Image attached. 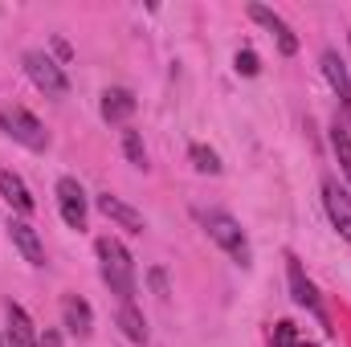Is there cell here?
I'll return each mask as SVG.
<instances>
[{"instance_id": "cell-19", "label": "cell", "mask_w": 351, "mask_h": 347, "mask_svg": "<svg viewBox=\"0 0 351 347\" xmlns=\"http://www.w3.org/2000/svg\"><path fill=\"white\" fill-rule=\"evenodd\" d=\"M123 152H127V160H131L135 168H147V147H143L139 131H123Z\"/></svg>"}, {"instance_id": "cell-7", "label": "cell", "mask_w": 351, "mask_h": 347, "mask_svg": "<svg viewBox=\"0 0 351 347\" xmlns=\"http://www.w3.org/2000/svg\"><path fill=\"white\" fill-rule=\"evenodd\" d=\"M250 16H254L258 25H265V29L278 37V49H282L286 58H294V53H298V37L290 33V25H286L274 8H265V4H250Z\"/></svg>"}, {"instance_id": "cell-14", "label": "cell", "mask_w": 351, "mask_h": 347, "mask_svg": "<svg viewBox=\"0 0 351 347\" xmlns=\"http://www.w3.org/2000/svg\"><path fill=\"white\" fill-rule=\"evenodd\" d=\"M37 331H33V319L25 315V307L8 302V347H37Z\"/></svg>"}, {"instance_id": "cell-4", "label": "cell", "mask_w": 351, "mask_h": 347, "mask_svg": "<svg viewBox=\"0 0 351 347\" xmlns=\"http://www.w3.org/2000/svg\"><path fill=\"white\" fill-rule=\"evenodd\" d=\"M204 229H208V237L237 261V265H250V241H245L241 225H237L229 213H204Z\"/></svg>"}, {"instance_id": "cell-1", "label": "cell", "mask_w": 351, "mask_h": 347, "mask_svg": "<svg viewBox=\"0 0 351 347\" xmlns=\"http://www.w3.org/2000/svg\"><path fill=\"white\" fill-rule=\"evenodd\" d=\"M94 254H98V270H102V282L110 286V294H119L123 302H131L135 298V261L123 250V241L98 237Z\"/></svg>"}, {"instance_id": "cell-17", "label": "cell", "mask_w": 351, "mask_h": 347, "mask_svg": "<svg viewBox=\"0 0 351 347\" xmlns=\"http://www.w3.org/2000/svg\"><path fill=\"white\" fill-rule=\"evenodd\" d=\"M331 147H335V160H339V168H343V176H348V184H351V131L343 123L331 127Z\"/></svg>"}, {"instance_id": "cell-21", "label": "cell", "mask_w": 351, "mask_h": 347, "mask_svg": "<svg viewBox=\"0 0 351 347\" xmlns=\"http://www.w3.org/2000/svg\"><path fill=\"white\" fill-rule=\"evenodd\" d=\"M258 70H262V62H258V53H254V49H241V53H237V74H245V78H254Z\"/></svg>"}, {"instance_id": "cell-22", "label": "cell", "mask_w": 351, "mask_h": 347, "mask_svg": "<svg viewBox=\"0 0 351 347\" xmlns=\"http://www.w3.org/2000/svg\"><path fill=\"white\" fill-rule=\"evenodd\" d=\"M37 347H62V339H58V331H45V335H41V344Z\"/></svg>"}, {"instance_id": "cell-10", "label": "cell", "mask_w": 351, "mask_h": 347, "mask_svg": "<svg viewBox=\"0 0 351 347\" xmlns=\"http://www.w3.org/2000/svg\"><path fill=\"white\" fill-rule=\"evenodd\" d=\"M8 237H12V246L25 254L29 265H45V246H41V237H37L33 225H25V221H8Z\"/></svg>"}, {"instance_id": "cell-2", "label": "cell", "mask_w": 351, "mask_h": 347, "mask_svg": "<svg viewBox=\"0 0 351 347\" xmlns=\"http://www.w3.org/2000/svg\"><path fill=\"white\" fill-rule=\"evenodd\" d=\"M0 131L12 135V139H16L21 147H29V152H45V147H49L45 127H41L25 106H0Z\"/></svg>"}, {"instance_id": "cell-12", "label": "cell", "mask_w": 351, "mask_h": 347, "mask_svg": "<svg viewBox=\"0 0 351 347\" xmlns=\"http://www.w3.org/2000/svg\"><path fill=\"white\" fill-rule=\"evenodd\" d=\"M98 208H102L114 225H123V229H131V233H143V229H147L143 213H135L131 204H123V200H119V196H110V192H106V196H98Z\"/></svg>"}, {"instance_id": "cell-3", "label": "cell", "mask_w": 351, "mask_h": 347, "mask_svg": "<svg viewBox=\"0 0 351 347\" xmlns=\"http://www.w3.org/2000/svg\"><path fill=\"white\" fill-rule=\"evenodd\" d=\"M25 74H29L33 86L41 90V94H49V98H66V94H70L66 70H62L49 53H41V49H29V53H25Z\"/></svg>"}, {"instance_id": "cell-8", "label": "cell", "mask_w": 351, "mask_h": 347, "mask_svg": "<svg viewBox=\"0 0 351 347\" xmlns=\"http://www.w3.org/2000/svg\"><path fill=\"white\" fill-rule=\"evenodd\" d=\"M62 323H66V331H70V335L86 339L90 327H94V311H90L86 298H78V294H66V298H62Z\"/></svg>"}, {"instance_id": "cell-24", "label": "cell", "mask_w": 351, "mask_h": 347, "mask_svg": "<svg viewBox=\"0 0 351 347\" xmlns=\"http://www.w3.org/2000/svg\"><path fill=\"white\" fill-rule=\"evenodd\" d=\"M0 347H4V339H0Z\"/></svg>"}, {"instance_id": "cell-5", "label": "cell", "mask_w": 351, "mask_h": 347, "mask_svg": "<svg viewBox=\"0 0 351 347\" xmlns=\"http://www.w3.org/2000/svg\"><path fill=\"white\" fill-rule=\"evenodd\" d=\"M58 208H62V221L70 229H86V192L74 176L58 180Z\"/></svg>"}, {"instance_id": "cell-9", "label": "cell", "mask_w": 351, "mask_h": 347, "mask_svg": "<svg viewBox=\"0 0 351 347\" xmlns=\"http://www.w3.org/2000/svg\"><path fill=\"white\" fill-rule=\"evenodd\" d=\"M286 278H290V294H294V302L298 307H306V311H315L319 319H323V302H319V294H315V286H311V278L302 274V261L298 258H286Z\"/></svg>"}, {"instance_id": "cell-18", "label": "cell", "mask_w": 351, "mask_h": 347, "mask_svg": "<svg viewBox=\"0 0 351 347\" xmlns=\"http://www.w3.org/2000/svg\"><path fill=\"white\" fill-rule=\"evenodd\" d=\"M188 156H192V168L204 176H221V156L213 152V147H204V143H192L188 147Z\"/></svg>"}, {"instance_id": "cell-13", "label": "cell", "mask_w": 351, "mask_h": 347, "mask_svg": "<svg viewBox=\"0 0 351 347\" xmlns=\"http://www.w3.org/2000/svg\"><path fill=\"white\" fill-rule=\"evenodd\" d=\"M323 78L331 82V90L339 94V102L351 110V78H348V66H343V58H339L335 49H327V53H323Z\"/></svg>"}, {"instance_id": "cell-11", "label": "cell", "mask_w": 351, "mask_h": 347, "mask_svg": "<svg viewBox=\"0 0 351 347\" xmlns=\"http://www.w3.org/2000/svg\"><path fill=\"white\" fill-rule=\"evenodd\" d=\"M0 196H4L21 217H29V213L37 208V204H33V192L25 188V180H21L16 172H8V168H0Z\"/></svg>"}, {"instance_id": "cell-20", "label": "cell", "mask_w": 351, "mask_h": 347, "mask_svg": "<svg viewBox=\"0 0 351 347\" xmlns=\"http://www.w3.org/2000/svg\"><path fill=\"white\" fill-rule=\"evenodd\" d=\"M274 347H302V339H298V327H294L290 319L274 323Z\"/></svg>"}, {"instance_id": "cell-6", "label": "cell", "mask_w": 351, "mask_h": 347, "mask_svg": "<svg viewBox=\"0 0 351 347\" xmlns=\"http://www.w3.org/2000/svg\"><path fill=\"white\" fill-rule=\"evenodd\" d=\"M323 204H327V217L339 229V237L351 246V192H343L335 180H327L323 184Z\"/></svg>"}, {"instance_id": "cell-23", "label": "cell", "mask_w": 351, "mask_h": 347, "mask_svg": "<svg viewBox=\"0 0 351 347\" xmlns=\"http://www.w3.org/2000/svg\"><path fill=\"white\" fill-rule=\"evenodd\" d=\"M302 347H315V344H306V339H302Z\"/></svg>"}, {"instance_id": "cell-15", "label": "cell", "mask_w": 351, "mask_h": 347, "mask_svg": "<svg viewBox=\"0 0 351 347\" xmlns=\"http://www.w3.org/2000/svg\"><path fill=\"white\" fill-rule=\"evenodd\" d=\"M135 115V94L123 86H110L106 94H102V119L106 123H127Z\"/></svg>"}, {"instance_id": "cell-16", "label": "cell", "mask_w": 351, "mask_h": 347, "mask_svg": "<svg viewBox=\"0 0 351 347\" xmlns=\"http://www.w3.org/2000/svg\"><path fill=\"white\" fill-rule=\"evenodd\" d=\"M119 327H123V335H127L131 344H147V323H143V315L135 311V302H123V307H119Z\"/></svg>"}]
</instances>
